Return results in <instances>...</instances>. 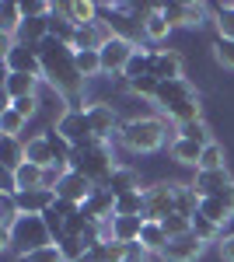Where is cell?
Returning <instances> with one entry per match:
<instances>
[{"label":"cell","mask_w":234,"mask_h":262,"mask_svg":"<svg viewBox=\"0 0 234 262\" xmlns=\"http://www.w3.org/2000/svg\"><path fill=\"white\" fill-rule=\"evenodd\" d=\"M217 168H227V158H224V147L214 140V143L203 147V158H199V168L196 171H217Z\"/></svg>","instance_id":"39"},{"label":"cell","mask_w":234,"mask_h":262,"mask_svg":"<svg viewBox=\"0 0 234 262\" xmlns=\"http://www.w3.org/2000/svg\"><path fill=\"white\" fill-rule=\"evenodd\" d=\"M116 39V32H112V25H109V21H91V25H80L77 28V35H74V49H98V53H101V46H105V42H112Z\"/></svg>","instance_id":"13"},{"label":"cell","mask_w":234,"mask_h":262,"mask_svg":"<svg viewBox=\"0 0 234 262\" xmlns=\"http://www.w3.org/2000/svg\"><path fill=\"white\" fill-rule=\"evenodd\" d=\"M77 262H95V259H91V255H84V259H77Z\"/></svg>","instance_id":"50"},{"label":"cell","mask_w":234,"mask_h":262,"mask_svg":"<svg viewBox=\"0 0 234 262\" xmlns=\"http://www.w3.org/2000/svg\"><path fill=\"white\" fill-rule=\"evenodd\" d=\"M220 259H224V262H234V234H227V238L220 242Z\"/></svg>","instance_id":"49"},{"label":"cell","mask_w":234,"mask_h":262,"mask_svg":"<svg viewBox=\"0 0 234 262\" xmlns=\"http://www.w3.org/2000/svg\"><path fill=\"white\" fill-rule=\"evenodd\" d=\"M199 203H203V196L196 192L189 182H175V210H178V213L196 217V213H199Z\"/></svg>","instance_id":"27"},{"label":"cell","mask_w":234,"mask_h":262,"mask_svg":"<svg viewBox=\"0 0 234 262\" xmlns=\"http://www.w3.org/2000/svg\"><path fill=\"white\" fill-rule=\"evenodd\" d=\"M42 137H46V143H49V150H53V158H56L59 164H70V158H74V143L67 140L56 126H53V129H46Z\"/></svg>","instance_id":"34"},{"label":"cell","mask_w":234,"mask_h":262,"mask_svg":"<svg viewBox=\"0 0 234 262\" xmlns=\"http://www.w3.org/2000/svg\"><path fill=\"white\" fill-rule=\"evenodd\" d=\"M11 238H14V245H11L14 255H28V252H39V248L56 245V238H53L46 217H32V213H21V221L14 224Z\"/></svg>","instance_id":"5"},{"label":"cell","mask_w":234,"mask_h":262,"mask_svg":"<svg viewBox=\"0 0 234 262\" xmlns=\"http://www.w3.org/2000/svg\"><path fill=\"white\" fill-rule=\"evenodd\" d=\"M210 11H214L217 39H231V42H234V0H224V4H210Z\"/></svg>","instance_id":"26"},{"label":"cell","mask_w":234,"mask_h":262,"mask_svg":"<svg viewBox=\"0 0 234 262\" xmlns=\"http://www.w3.org/2000/svg\"><path fill=\"white\" fill-rule=\"evenodd\" d=\"M154 101H157V108H161V116H168L175 126L203 119V101H199L196 88L185 81V77H182V81H161Z\"/></svg>","instance_id":"2"},{"label":"cell","mask_w":234,"mask_h":262,"mask_svg":"<svg viewBox=\"0 0 234 262\" xmlns=\"http://www.w3.org/2000/svg\"><path fill=\"white\" fill-rule=\"evenodd\" d=\"M91 192H95V182H88L84 175H77L74 168H70V171L59 179V185H56V196H59V200H70V203H77V206H84Z\"/></svg>","instance_id":"17"},{"label":"cell","mask_w":234,"mask_h":262,"mask_svg":"<svg viewBox=\"0 0 234 262\" xmlns=\"http://www.w3.org/2000/svg\"><path fill=\"white\" fill-rule=\"evenodd\" d=\"M42 175H46V168L25 161L18 171H14V179H18V192H21V189H42Z\"/></svg>","instance_id":"37"},{"label":"cell","mask_w":234,"mask_h":262,"mask_svg":"<svg viewBox=\"0 0 234 262\" xmlns=\"http://www.w3.org/2000/svg\"><path fill=\"white\" fill-rule=\"evenodd\" d=\"M189 185H193L196 192L206 200V196H220L224 189H231L234 179H231V171H227V168H217V171H196Z\"/></svg>","instance_id":"16"},{"label":"cell","mask_w":234,"mask_h":262,"mask_svg":"<svg viewBox=\"0 0 234 262\" xmlns=\"http://www.w3.org/2000/svg\"><path fill=\"white\" fill-rule=\"evenodd\" d=\"M137 98H157V88H161V81L157 77H140V81H130L126 84Z\"/></svg>","instance_id":"45"},{"label":"cell","mask_w":234,"mask_h":262,"mask_svg":"<svg viewBox=\"0 0 234 262\" xmlns=\"http://www.w3.org/2000/svg\"><path fill=\"white\" fill-rule=\"evenodd\" d=\"M143 217H112V242L133 245L140 242V231H143Z\"/></svg>","instance_id":"24"},{"label":"cell","mask_w":234,"mask_h":262,"mask_svg":"<svg viewBox=\"0 0 234 262\" xmlns=\"http://www.w3.org/2000/svg\"><path fill=\"white\" fill-rule=\"evenodd\" d=\"M88 255H91L95 262H126L130 245H122V242H101V245H95Z\"/></svg>","instance_id":"33"},{"label":"cell","mask_w":234,"mask_h":262,"mask_svg":"<svg viewBox=\"0 0 234 262\" xmlns=\"http://www.w3.org/2000/svg\"><path fill=\"white\" fill-rule=\"evenodd\" d=\"M199 213H203L206 221H214L217 227H224L227 221H234V185L224 189L220 196H206V200L199 203Z\"/></svg>","instance_id":"14"},{"label":"cell","mask_w":234,"mask_h":262,"mask_svg":"<svg viewBox=\"0 0 234 262\" xmlns=\"http://www.w3.org/2000/svg\"><path fill=\"white\" fill-rule=\"evenodd\" d=\"M25 161H28L25 140L21 137H0V168L4 171H18Z\"/></svg>","instance_id":"20"},{"label":"cell","mask_w":234,"mask_h":262,"mask_svg":"<svg viewBox=\"0 0 234 262\" xmlns=\"http://www.w3.org/2000/svg\"><path fill=\"white\" fill-rule=\"evenodd\" d=\"M74 60H77V70L84 81H91V77H101L105 70H101V53L98 49H74Z\"/></svg>","instance_id":"31"},{"label":"cell","mask_w":234,"mask_h":262,"mask_svg":"<svg viewBox=\"0 0 234 262\" xmlns=\"http://www.w3.org/2000/svg\"><path fill=\"white\" fill-rule=\"evenodd\" d=\"M14 200H18V210H21V213L42 217V213L56 203V192H53V189H21Z\"/></svg>","instance_id":"18"},{"label":"cell","mask_w":234,"mask_h":262,"mask_svg":"<svg viewBox=\"0 0 234 262\" xmlns=\"http://www.w3.org/2000/svg\"><path fill=\"white\" fill-rule=\"evenodd\" d=\"M84 112H88V122H91V133H95L98 143L119 140L122 122H119V108L116 105H109V101H91V105H84Z\"/></svg>","instance_id":"6"},{"label":"cell","mask_w":234,"mask_h":262,"mask_svg":"<svg viewBox=\"0 0 234 262\" xmlns=\"http://www.w3.org/2000/svg\"><path fill=\"white\" fill-rule=\"evenodd\" d=\"M161 11H164V18L172 28H199L203 18H206V11H210V4H185V0H172V4H161Z\"/></svg>","instance_id":"10"},{"label":"cell","mask_w":234,"mask_h":262,"mask_svg":"<svg viewBox=\"0 0 234 262\" xmlns=\"http://www.w3.org/2000/svg\"><path fill=\"white\" fill-rule=\"evenodd\" d=\"M137 56V42H130V39H112V42H105L101 46V70L112 77L116 74L119 81H122V70H126V63Z\"/></svg>","instance_id":"9"},{"label":"cell","mask_w":234,"mask_h":262,"mask_svg":"<svg viewBox=\"0 0 234 262\" xmlns=\"http://www.w3.org/2000/svg\"><path fill=\"white\" fill-rule=\"evenodd\" d=\"M203 248H206V245H203L193 231H189V234L168 238L164 252H161V259H164V262H196L199 255H203Z\"/></svg>","instance_id":"12"},{"label":"cell","mask_w":234,"mask_h":262,"mask_svg":"<svg viewBox=\"0 0 234 262\" xmlns=\"http://www.w3.org/2000/svg\"><path fill=\"white\" fill-rule=\"evenodd\" d=\"M25 154H28V161L39 164V168L56 164V158H53V150H49V143H46L42 133H35V137H28V140H25Z\"/></svg>","instance_id":"29"},{"label":"cell","mask_w":234,"mask_h":262,"mask_svg":"<svg viewBox=\"0 0 234 262\" xmlns=\"http://www.w3.org/2000/svg\"><path fill=\"white\" fill-rule=\"evenodd\" d=\"M193 234L203 245H220V242H224V227H217L214 221H206L203 213H196V217H193Z\"/></svg>","instance_id":"35"},{"label":"cell","mask_w":234,"mask_h":262,"mask_svg":"<svg viewBox=\"0 0 234 262\" xmlns=\"http://www.w3.org/2000/svg\"><path fill=\"white\" fill-rule=\"evenodd\" d=\"M39 95H28V98H14L11 101V108H14V112H21V116H25V119H32V116H35V112H39Z\"/></svg>","instance_id":"48"},{"label":"cell","mask_w":234,"mask_h":262,"mask_svg":"<svg viewBox=\"0 0 234 262\" xmlns=\"http://www.w3.org/2000/svg\"><path fill=\"white\" fill-rule=\"evenodd\" d=\"M39 60H42V81L53 84V91L63 95V98L70 101V108H84L80 98H84V77H80L77 70V60H74V46H67V42L59 39H42L39 46Z\"/></svg>","instance_id":"1"},{"label":"cell","mask_w":234,"mask_h":262,"mask_svg":"<svg viewBox=\"0 0 234 262\" xmlns=\"http://www.w3.org/2000/svg\"><path fill=\"white\" fill-rule=\"evenodd\" d=\"M0 67H4L7 74H32V77L42 81V60H39V49H35V46L18 42V46L0 60Z\"/></svg>","instance_id":"11"},{"label":"cell","mask_w":234,"mask_h":262,"mask_svg":"<svg viewBox=\"0 0 234 262\" xmlns=\"http://www.w3.org/2000/svg\"><path fill=\"white\" fill-rule=\"evenodd\" d=\"M25 126H28V119L21 112H14V108H4L0 112V137H21Z\"/></svg>","instance_id":"40"},{"label":"cell","mask_w":234,"mask_h":262,"mask_svg":"<svg viewBox=\"0 0 234 262\" xmlns=\"http://www.w3.org/2000/svg\"><path fill=\"white\" fill-rule=\"evenodd\" d=\"M25 14H21V7L14 0H7V4H0V35H11V39H18V28Z\"/></svg>","instance_id":"32"},{"label":"cell","mask_w":234,"mask_h":262,"mask_svg":"<svg viewBox=\"0 0 234 262\" xmlns=\"http://www.w3.org/2000/svg\"><path fill=\"white\" fill-rule=\"evenodd\" d=\"M56 245H59V252H63V262H77V259L88 255V248H84L77 238H63V242H56Z\"/></svg>","instance_id":"47"},{"label":"cell","mask_w":234,"mask_h":262,"mask_svg":"<svg viewBox=\"0 0 234 262\" xmlns=\"http://www.w3.org/2000/svg\"><path fill=\"white\" fill-rule=\"evenodd\" d=\"M161 227H164V234L168 238H178V234H189L193 231V217H185V213H168L164 221H161Z\"/></svg>","instance_id":"43"},{"label":"cell","mask_w":234,"mask_h":262,"mask_svg":"<svg viewBox=\"0 0 234 262\" xmlns=\"http://www.w3.org/2000/svg\"><path fill=\"white\" fill-rule=\"evenodd\" d=\"M70 168L84 175L88 182H95V189H105L109 185V175L116 171L119 164L112 158V150H109V143H88V147H77L74 150V158H70Z\"/></svg>","instance_id":"4"},{"label":"cell","mask_w":234,"mask_h":262,"mask_svg":"<svg viewBox=\"0 0 234 262\" xmlns=\"http://www.w3.org/2000/svg\"><path fill=\"white\" fill-rule=\"evenodd\" d=\"M154 77L157 81H182V56L175 49H157L154 53Z\"/></svg>","instance_id":"19"},{"label":"cell","mask_w":234,"mask_h":262,"mask_svg":"<svg viewBox=\"0 0 234 262\" xmlns=\"http://www.w3.org/2000/svg\"><path fill=\"white\" fill-rule=\"evenodd\" d=\"M80 213H84L88 221H95V224L112 221V217H116V192H112V189H95V192L88 196V203L80 206Z\"/></svg>","instance_id":"15"},{"label":"cell","mask_w":234,"mask_h":262,"mask_svg":"<svg viewBox=\"0 0 234 262\" xmlns=\"http://www.w3.org/2000/svg\"><path fill=\"white\" fill-rule=\"evenodd\" d=\"M49 35L59 42H67V46H74V35H77V25H70L67 18H59V14H49Z\"/></svg>","instance_id":"42"},{"label":"cell","mask_w":234,"mask_h":262,"mask_svg":"<svg viewBox=\"0 0 234 262\" xmlns=\"http://www.w3.org/2000/svg\"><path fill=\"white\" fill-rule=\"evenodd\" d=\"M18 262H63V252H59V245H49V248H39V252L18 255Z\"/></svg>","instance_id":"46"},{"label":"cell","mask_w":234,"mask_h":262,"mask_svg":"<svg viewBox=\"0 0 234 262\" xmlns=\"http://www.w3.org/2000/svg\"><path fill=\"white\" fill-rule=\"evenodd\" d=\"M56 129L74 143V150L95 143V133H91V122H88V112H84V108H67V112L56 119Z\"/></svg>","instance_id":"8"},{"label":"cell","mask_w":234,"mask_h":262,"mask_svg":"<svg viewBox=\"0 0 234 262\" xmlns=\"http://www.w3.org/2000/svg\"><path fill=\"white\" fill-rule=\"evenodd\" d=\"M105 189H112L116 196L137 192V189H140V171H137V168H126V164H119L116 171L109 175V185H105Z\"/></svg>","instance_id":"25"},{"label":"cell","mask_w":234,"mask_h":262,"mask_svg":"<svg viewBox=\"0 0 234 262\" xmlns=\"http://www.w3.org/2000/svg\"><path fill=\"white\" fill-rule=\"evenodd\" d=\"M4 95L11 101L39 95V77H32V74H4Z\"/></svg>","instance_id":"22"},{"label":"cell","mask_w":234,"mask_h":262,"mask_svg":"<svg viewBox=\"0 0 234 262\" xmlns=\"http://www.w3.org/2000/svg\"><path fill=\"white\" fill-rule=\"evenodd\" d=\"M168 213H175V182H157L143 189V221L161 224Z\"/></svg>","instance_id":"7"},{"label":"cell","mask_w":234,"mask_h":262,"mask_svg":"<svg viewBox=\"0 0 234 262\" xmlns=\"http://www.w3.org/2000/svg\"><path fill=\"white\" fill-rule=\"evenodd\" d=\"M21 221V210L14 196H0V231H14V224Z\"/></svg>","instance_id":"41"},{"label":"cell","mask_w":234,"mask_h":262,"mask_svg":"<svg viewBox=\"0 0 234 262\" xmlns=\"http://www.w3.org/2000/svg\"><path fill=\"white\" fill-rule=\"evenodd\" d=\"M116 217H143V189L116 196Z\"/></svg>","instance_id":"36"},{"label":"cell","mask_w":234,"mask_h":262,"mask_svg":"<svg viewBox=\"0 0 234 262\" xmlns=\"http://www.w3.org/2000/svg\"><path fill=\"white\" fill-rule=\"evenodd\" d=\"M172 32H175V28L168 25L164 11H161V4H151V11L143 14V35H147L151 42H164Z\"/></svg>","instance_id":"21"},{"label":"cell","mask_w":234,"mask_h":262,"mask_svg":"<svg viewBox=\"0 0 234 262\" xmlns=\"http://www.w3.org/2000/svg\"><path fill=\"white\" fill-rule=\"evenodd\" d=\"M164 140H168L164 116H140V119L122 122L116 143H122L130 154H154V150L164 147Z\"/></svg>","instance_id":"3"},{"label":"cell","mask_w":234,"mask_h":262,"mask_svg":"<svg viewBox=\"0 0 234 262\" xmlns=\"http://www.w3.org/2000/svg\"><path fill=\"white\" fill-rule=\"evenodd\" d=\"M42 39H49V18H25L18 28V42L25 46H39Z\"/></svg>","instance_id":"28"},{"label":"cell","mask_w":234,"mask_h":262,"mask_svg":"<svg viewBox=\"0 0 234 262\" xmlns=\"http://www.w3.org/2000/svg\"><path fill=\"white\" fill-rule=\"evenodd\" d=\"M140 245L151 252V255H161L164 252V245H168V234H164V227L154 221H147L143 224V231H140Z\"/></svg>","instance_id":"30"},{"label":"cell","mask_w":234,"mask_h":262,"mask_svg":"<svg viewBox=\"0 0 234 262\" xmlns=\"http://www.w3.org/2000/svg\"><path fill=\"white\" fill-rule=\"evenodd\" d=\"M175 137H185V140H196V143H214V137H210V126L203 119H196V122H185V126H175ZM172 137V140H175Z\"/></svg>","instance_id":"38"},{"label":"cell","mask_w":234,"mask_h":262,"mask_svg":"<svg viewBox=\"0 0 234 262\" xmlns=\"http://www.w3.org/2000/svg\"><path fill=\"white\" fill-rule=\"evenodd\" d=\"M214 60H217V67H224V70H231L234 74V42L231 39H214Z\"/></svg>","instance_id":"44"},{"label":"cell","mask_w":234,"mask_h":262,"mask_svg":"<svg viewBox=\"0 0 234 262\" xmlns=\"http://www.w3.org/2000/svg\"><path fill=\"white\" fill-rule=\"evenodd\" d=\"M168 150H172V161H175V164H185V168H199V158H203V143L185 140V137H175Z\"/></svg>","instance_id":"23"}]
</instances>
